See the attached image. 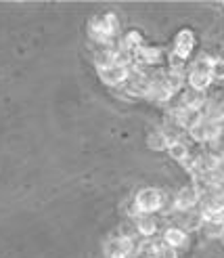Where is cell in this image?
Returning a JSON list of instances; mask_svg holds the SVG:
<instances>
[{
    "label": "cell",
    "mask_w": 224,
    "mask_h": 258,
    "mask_svg": "<svg viewBox=\"0 0 224 258\" xmlns=\"http://www.w3.org/2000/svg\"><path fill=\"white\" fill-rule=\"evenodd\" d=\"M174 193H170L164 187L144 185L138 187L132 196V208L136 214H172Z\"/></svg>",
    "instance_id": "cell-1"
},
{
    "label": "cell",
    "mask_w": 224,
    "mask_h": 258,
    "mask_svg": "<svg viewBox=\"0 0 224 258\" xmlns=\"http://www.w3.org/2000/svg\"><path fill=\"white\" fill-rule=\"evenodd\" d=\"M86 34L92 46L115 44L122 36V21L113 11H103L86 21Z\"/></svg>",
    "instance_id": "cell-2"
},
{
    "label": "cell",
    "mask_w": 224,
    "mask_h": 258,
    "mask_svg": "<svg viewBox=\"0 0 224 258\" xmlns=\"http://www.w3.org/2000/svg\"><path fill=\"white\" fill-rule=\"evenodd\" d=\"M187 86L199 93H209L214 88V78H212V55L201 53L197 55L187 70Z\"/></svg>",
    "instance_id": "cell-3"
},
{
    "label": "cell",
    "mask_w": 224,
    "mask_h": 258,
    "mask_svg": "<svg viewBox=\"0 0 224 258\" xmlns=\"http://www.w3.org/2000/svg\"><path fill=\"white\" fill-rule=\"evenodd\" d=\"M222 131H224L222 124H218L214 120H207V118H203V115H201V118L189 128L187 139L191 141L193 145H197V147H205V145L212 143V141H216Z\"/></svg>",
    "instance_id": "cell-4"
},
{
    "label": "cell",
    "mask_w": 224,
    "mask_h": 258,
    "mask_svg": "<svg viewBox=\"0 0 224 258\" xmlns=\"http://www.w3.org/2000/svg\"><path fill=\"white\" fill-rule=\"evenodd\" d=\"M140 241L142 239H130V237L111 233L103 243V254L105 258H136Z\"/></svg>",
    "instance_id": "cell-5"
},
{
    "label": "cell",
    "mask_w": 224,
    "mask_h": 258,
    "mask_svg": "<svg viewBox=\"0 0 224 258\" xmlns=\"http://www.w3.org/2000/svg\"><path fill=\"white\" fill-rule=\"evenodd\" d=\"M203 193L197 187L193 180L184 183L176 193H174V202H172V214H184V212H193L199 208Z\"/></svg>",
    "instance_id": "cell-6"
},
{
    "label": "cell",
    "mask_w": 224,
    "mask_h": 258,
    "mask_svg": "<svg viewBox=\"0 0 224 258\" xmlns=\"http://www.w3.org/2000/svg\"><path fill=\"white\" fill-rule=\"evenodd\" d=\"M166 57L168 53L164 48L144 42L132 55V66L142 68V70H160V68H166Z\"/></svg>",
    "instance_id": "cell-7"
},
{
    "label": "cell",
    "mask_w": 224,
    "mask_h": 258,
    "mask_svg": "<svg viewBox=\"0 0 224 258\" xmlns=\"http://www.w3.org/2000/svg\"><path fill=\"white\" fill-rule=\"evenodd\" d=\"M134 225L136 235L142 241H149V239H157L162 233V218L157 214H136L134 218H130Z\"/></svg>",
    "instance_id": "cell-8"
},
{
    "label": "cell",
    "mask_w": 224,
    "mask_h": 258,
    "mask_svg": "<svg viewBox=\"0 0 224 258\" xmlns=\"http://www.w3.org/2000/svg\"><path fill=\"white\" fill-rule=\"evenodd\" d=\"M197 50V34L191 28H180L174 36V42H172V53L191 61L193 55Z\"/></svg>",
    "instance_id": "cell-9"
},
{
    "label": "cell",
    "mask_w": 224,
    "mask_h": 258,
    "mask_svg": "<svg viewBox=\"0 0 224 258\" xmlns=\"http://www.w3.org/2000/svg\"><path fill=\"white\" fill-rule=\"evenodd\" d=\"M160 241L164 243V246L180 252V250H184V248H189L191 233H187V231H184L182 227H178V225H174V223H168V225L162 229V233H160Z\"/></svg>",
    "instance_id": "cell-10"
},
{
    "label": "cell",
    "mask_w": 224,
    "mask_h": 258,
    "mask_svg": "<svg viewBox=\"0 0 224 258\" xmlns=\"http://www.w3.org/2000/svg\"><path fill=\"white\" fill-rule=\"evenodd\" d=\"M130 70H132V66H124V63H113V66H109V68L99 70L97 76H99V80H101L105 86L120 90V88L126 84V80H128Z\"/></svg>",
    "instance_id": "cell-11"
},
{
    "label": "cell",
    "mask_w": 224,
    "mask_h": 258,
    "mask_svg": "<svg viewBox=\"0 0 224 258\" xmlns=\"http://www.w3.org/2000/svg\"><path fill=\"white\" fill-rule=\"evenodd\" d=\"M205 101H207V93H199V90H193L189 86H184V90L174 99L176 105L189 109V111H197V113H201Z\"/></svg>",
    "instance_id": "cell-12"
},
{
    "label": "cell",
    "mask_w": 224,
    "mask_h": 258,
    "mask_svg": "<svg viewBox=\"0 0 224 258\" xmlns=\"http://www.w3.org/2000/svg\"><path fill=\"white\" fill-rule=\"evenodd\" d=\"M199 210L205 216H214V214H224V189H214L203 193Z\"/></svg>",
    "instance_id": "cell-13"
},
{
    "label": "cell",
    "mask_w": 224,
    "mask_h": 258,
    "mask_svg": "<svg viewBox=\"0 0 224 258\" xmlns=\"http://www.w3.org/2000/svg\"><path fill=\"white\" fill-rule=\"evenodd\" d=\"M117 63V46L115 44H103V46H92V66L95 70H105Z\"/></svg>",
    "instance_id": "cell-14"
},
{
    "label": "cell",
    "mask_w": 224,
    "mask_h": 258,
    "mask_svg": "<svg viewBox=\"0 0 224 258\" xmlns=\"http://www.w3.org/2000/svg\"><path fill=\"white\" fill-rule=\"evenodd\" d=\"M142 44H144V36H142V32H138V30L122 32V36L117 38V42H115L117 50H120V53H124V55H130V57H132Z\"/></svg>",
    "instance_id": "cell-15"
},
{
    "label": "cell",
    "mask_w": 224,
    "mask_h": 258,
    "mask_svg": "<svg viewBox=\"0 0 224 258\" xmlns=\"http://www.w3.org/2000/svg\"><path fill=\"white\" fill-rule=\"evenodd\" d=\"M199 235L207 241L224 239V214H214L203 218V227L199 231Z\"/></svg>",
    "instance_id": "cell-16"
},
{
    "label": "cell",
    "mask_w": 224,
    "mask_h": 258,
    "mask_svg": "<svg viewBox=\"0 0 224 258\" xmlns=\"http://www.w3.org/2000/svg\"><path fill=\"white\" fill-rule=\"evenodd\" d=\"M166 153H168V158L172 160V162H176V164L184 166V164H187V162L193 158L191 141H189V139H178V141H172Z\"/></svg>",
    "instance_id": "cell-17"
},
{
    "label": "cell",
    "mask_w": 224,
    "mask_h": 258,
    "mask_svg": "<svg viewBox=\"0 0 224 258\" xmlns=\"http://www.w3.org/2000/svg\"><path fill=\"white\" fill-rule=\"evenodd\" d=\"M172 216L176 218V223H174V225L182 227L184 231H187V233H197V235H199V231H201V227H203V214H201L199 208L193 210V212L172 214Z\"/></svg>",
    "instance_id": "cell-18"
},
{
    "label": "cell",
    "mask_w": 224,
    "mask_h": 258,
    "mask_svg": "<svg viewBox=\"0 0 224 258\" xmlns=\"http://www.w3.org/2000/svg\"><path fill=\"white\" fill-rule=\"evenodd\" d=\"M144 143H147V147L155 153H166L170 143H172V139H170L166 135V131L162 126H157V128H151V131L147 133V139H144Z\"/></svg>",
    "instance_id": "cell-19"
},
{
    "label": "cell",
    "mask_w": 224,
    "mask_h": 258,
    "mask_svg": "<svg viewBox=\"0 0 224 258\" xmlns=\"http://www.w3.org/2000/svg\"><path fill=\"white\" fill-rule=\"evenodd\" d=\"M189 63H191V61L182 59V57L174 55L172 50H170V53H168V57H166V70H168V72H172V74H180V76H187Z\"/></svg>",
    "instance_id": "cell-20"
},
{
    "label": "cell",
    "mask_w": 224,
    "mask_h": 258,
    "mask_svg": "<svg viewBox=\"0 0 224 258\" xmlns=\"http://www.w3.org/2000/svg\"><path fill=\"white\" fill-rule=\"evenodd\" d=\"M209 156H212L214 160H218V162H224V131L220 133V137L216 139V141H212L209 145H205L203 147Z\"/></svg>",
    "instance_id": "cell-21"
},
{
    "label": "cell",
    "mask_w": 224,
    "mask_h": 258,
    "mask_svg": "<svg viewBox=\"0 0 224 258\" xmlns=\"http://www.w3.org/2000/svg\"><path fill=\"white\" fill-rule=\"evenodd\" d=\"M212 78L214 84H224V57H212Z\"/></svg>",
    "instance_id": "cell-22"
},
{
    "label": "cell",
    "mask_w": 224,
    "mask_h": 258,
    "mask_svg": "<svg viewBox=\"0 0 224 258\" xmlns=\"http://www.w3.org/2000/svg\"><path fill=\"white\" fill-rule=\"evenodd\" d=\"M153 258H180V254L172 248L164 246V243L160 241V237L155 239V250H153Z\"/></svg>",
    "instance_id": "cell-23"
},
{
    "label": "cell",
    "mask_w": 224,
    "mask_h": 258,
    "mask_svg": "<svg viewBox=\"0 0 224 258\" xmlns=\"http://www.w3.org/2000/svg\"><path fill=\"white\" fill-rule=\"evenodd\" d=\"M201 258H209V256H201Z\"/></svg>",
    "instance_id": "cell-24"
},
{
    "label": "cell",
    "mask_w": 224,
    "mask_h": 258,
    "mask_svg": "<svg viewBox=\"0 0 224 258\" xmlns=\"http://www.w3.org/2000/svg\"><path fill=\"white\" fill-rule=\"evenodd\" d=\"M222 7H224V5H222Z\"/></svg>",
    "instance_id": "cell-25"
}]
</instances>
